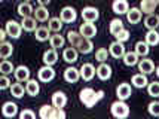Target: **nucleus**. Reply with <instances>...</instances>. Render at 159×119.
<instances>
[{
  "mask_svg": "<svg viewBox=\"0 0 159 119\" xmlns=\"http://www.w3.org/2000/svg\"><path fill=\"white\" fill-rule=\"evenodd\" d=\"M103 95H104L103 91H95L92 88H83L80 94H79V98L86 107H94L103 98Z\"/></svg>",
  "mask_w": 159,
  "mask_h": 119,
  "instance_id": "f257e3e1",
  "label": "nucleus"
},
{
  "mask_svg": "<svg viewBox=\"0 0 159 119\" xmlns=\"http://www.w3.org/2000/svg\"><path fill=\"white\" fill-rule=\"evenodd\" d=\"M110 110H111V115H113L115 118H126V116L129 115V107L125 103V100L115 101V103L111 104Z\"/></svg>",
  "mask_w": 159,
  "mask_h": 119,
  "instance_id": "f03ea898",
  "label": "nucleus"
},
{
  "mask_svg": "<svg viewBox=\"0 0 159 119\" xmlns=\"http://www.w3.org/2000/svg\"><path fill=\"white\" fill-rule=\"evenodd\" d=\"M6 31H7V36H11L12 39H18L21 36V30H22V25H21V22H16L14 20H11V21L6 22Z\"/></svg>",
  "mask_w": 159,
  "mask_h": 119,
  "instance_id": "7ed1b4c3",
  "label": "nucleus"
},
{
  "mask_svg": "<svg viewBox=\"0 0 159 119\" xmlns=\"http://www.w3.org/2000/svg\"><path fill=\"white\" fill-rule=\"evenodd\" d=\"M37 76H39V80H42V82H49V80H52L55 77V70L52 69V66H46L45 64L42 69H39Z\"/></svg>",
  "mask_w": 159,
  "mask_h": 119,
  "instance_id": "20e7f679",
  "label": "nucleus"
},
{
  "mask_svg": "<svg viewBox=\"0 0 159 119\" xmlns=\"http://www.w3.org/2000/svg\"><path fill=\"white\" fill-rule=\"evenodd\" d=\"M82 18H83V21L95 22L98 18H100L98 9H97V7H92V6L83 7V11H82Z\"/></svg>",
  "mask_w": 159,
  "mask_h": 119,
  "instance_id": "39448f33",
  "label": "nucleus"
},
{
  "mask_svg": "<svg viewBox=\"0 0 159 119\" xmlns=\"http://www.w3.org/2000/svg\"><path fill=\"white\" fill-rule=\"evenodd\" d=\"M79 33L83 36V37H88V39H92L94 36L97 34V27L94 25V22H88L85 21L79 28Z\"/></svg>",
  "mask_w": 159,
  "mask_h": 119,
  "instance_id": "423d86ee",
  "label": "nucleus"
},
{
  "mask_svg": "<svg viewBox=\"0 0 159 119\" xmlns=\"http://www.w3.org/2000/svg\"><path fill=\"white\" fill-rule=\"evenodd\" d=\"M95 73H97V69L91 63L82 64V67H80V77H82L83 80H86V82L91 80L92 77L95 76Z\"/></svg>",
  "mask_w": 159,
  "mask_h": 119,
  "instance_id": "0eeeda50",
  "label": "nucleus"
},
{
  "mask_svg": "<svg viewBox=\"0 0 159 119\" xmlns=\"http://www.w3.org/2000/svg\"><path fill=\"white\" fill-rule=\"evenodd\" d=\"M60 18H61L64 22H75L77 18V14L75 11V7L71 6H66L61 9V14H60Z\"/></svg>",
  "mask_w": 159,
  "mask_h": 119,
  "instance_id": "6e6552de",
  "label": "nucleus"
},
{
  "mask_svg": "<svg viewBox=\"0 0 159 119\" xmlns=\"http://www.w3.org/2000/svg\"><path fill=\"white\" fill-rule=\"evenodd\" d=\"M116 95H118L119 100H126V98H129L132 95V88L129 84H126V82H124V84H120L116 88Z\"/></svg>",
  "mask_w": 159,
  "mask_h": 119,
  "instance_id": "1a4fd4ad",
  "label": "nucleus"
},
{
  "mask_svg": "<svg viewBox=\"0 0 159 119\" xmlns=\"http://www.w3.org/2000/svg\"><path fill=\"white\" fill-rule=\"evenodd\" d=\"M75 48H76L80 54H89V52H92V49H94V45L91 42V39L82 36V39L79 40V43H77Z\"/></svg>",
  "mask_w": 159,
  "mask_h": 119,
  "instance_id": "9d476101",
  "label": "nucleus"
},
{
  "mask_svg": "<svg viewBox=\"0 0 159 119\" xmlns=\"http://www.w3.org/2000/svg\"><path fill=\"white\" fill-rule=\"evenodd\" d=\"M109 52H110V55L115 57V58H122V57L125 55V46H124V43L119 42V40L113 42L110 45V48H109Z\"/></svg>",
  "mask_w": 159,
  "mask_h": 119,
  "instance_id": "9b49d317",
  "label": "nucleus"
},
{
  "mask_svg": "<svg viewBox=\"0 0 159 119\" xmlns=\"http://www.w3.org/2000/svg\"><path fill=\"white\" fill-rule=\"evenodd\" d=\"M113 12L118 15H124L129 11V5L126 0H113V5H111Z\"/></svg>",
  "mask_w": 159,
  "mask_h": 119,
  "instance_id": "f8f14e48",
  "label": "nucleus"
},
{
  "mask_svg": "<svg viewBox=\"0 0 159 119\" xmlns=\"http://www.w3.org/2000/svg\"><path fill=\"white\" fill-rule=\"evenodd\" d=\"M2 113H3V116H6V118H14L18 115V106L12 103V101H6L3 107H2Z\"/></svg>",
  "mask_w": 159,
  "mask_h": 119,
  "instance_id": "ddd939ff",
  "label": "nucleus"
},
{
  "mask_svg": "<svg viewBox=\"0 0 159 119\" xmlns=\"http://www.w3.org/2000/svg\"><path fill=\"white\" fill-rule=\"evenodd\" d=\"M64 79L70 82V84H75L80 79V70H77L76 67H69L64 70Z\"/></svg>",
  "mask_w": 159,
  "mask_h": 119,
  "instance_id": "4468645a",
  "label": "nucleus"
},
{
  "mask_svg": "<svg viewBox=\"0 0 159 119\" xmlns=\"http://www.w3.org/2000/svg\"><path fill=\"white\" fill-rule=\"evenodd\" d=\"M14 75L18 82H27L28 79H30V70H28V67H25V66H18L15 69Z\"/></svg>",
  "mask_w": 159,
  "mask_h": 119,
  "instance_id": "2eb2a0df",
  "label": "nucleus"
},
{
  "mask_svg": "<svg viewBox=\"0 0 159 119\" xmlns=\"http://www.w3.org/2000/svg\"><path fill=\"white\" fill-rule=\"evenodd\" d=\"M141 16H143V12H141V9H139V7H131V9L126 12V20H128L129 24H137V22H140Z\"/></svg>",
  "mask_w": 159,
  "mask_h": 119,
  "instance_id": "dca6fc26",
  "label": "nucleus"
},
{
  "mask_svg": "<svg viewBox=\"0 0 159 119\" xmlns=\"http://www.w3.org/2000/svg\"><path fill=\"white\" fill-rule=\"evenodd\" d=\"M97 76L101 79V80H107L111 77V67L109 64L106 63H101L100 66L97 67Z\"/></svg>",
  "mask_w": 159,
  "mask_h": 119,
  "instance_id": "f3484780",
  "label": "nucleus"
},
{
  "mask_svg": "<svg viewBox=\"0 0 159 119\" xmlns=\"http://www.w3.org/2000/svg\"><path fill=\"white\" fill-rule=\"evenodd\" d=\"M139 70L144 75H150L155 70V64H153L152 60L149 58H144V60H140L139 61Z\"/></svg>",
  "mask_w": 159,
  "mask_h": 119,
  "instance_id": "a211bd4d",
  "label": "nucleus"
},
{
  "mask_svg": "<svg viewBox=\"0 0 159 119\" xmlns=\"http://www.w3.org/2000/svg\"><path fill=\"white\" fill-rule=\"evenodd\" d=\"M77 51L75 46H70V48H66L64 49V52H62V58H64V61H67V63H76L77 61Z\"/></svg>",
  "mask_w": 159,
  "mask_h": 119,
  "instance_id": "6ab92c4d",
  "label": "nucleus"
},
{
  "mask_svg": "<svg viewBox=\"0 0 159 119\" xmlns=\"http://www.w3.org/2000/svg\"><path fill=\"white\" fill-rule=\"evenodd\" d=\"M52 104L55 106V107H60L62 109L64 106L67 104V95L61 91H57L54 92V95H52Z\"/></svg>",
  "mask_w": 159,
  "mask_h": 119,
  "instance_id": "aec40b11",
  "label": "nucleus"
},
{
  "mask_svg": "<svg viewBox=\"0 0 159 119\" xmlns=\"http://www.w3.org/2000/svg\"><path fill=\"white\" fill-rule=\"evenodd\" d=\"M25 91H27L28 95L31 97H36L39 92H40V86H39V82L36 79H28L27 85H25Z\"/></svg>",
  "mask_w": 159,
  "mask_h": 119,
  "instance_id": "412c9836",
  "label": "nucleus"
},
{
  "mask_svg": "<svg viewBox=\"0 0 159 119\" xmlns=\"http://www.w3.org/2000/svg\"><path fill=\"white\" fill-rule=\"evenodd\" d=\"M57 60H58V54H57V49H48V51H45V54H43V63L46 64V66H54L57 63Z\"/></svg>",
  "mask_w": 159,
  "mask_h": 119,
  "instance_id": "4be33fe9",
  "label": "nucleus"
},
{
  "mask_svg": "<svg viewBox=\"0 0 159 119\" xmlns=\"http://www.w3.org/2000/svg\"><path fill=\"white\" fill-rule=\"evenodd\" d=\"M139 54L134 51V52H125V55L122 57L124 58V64L125 66H128V67H132V66H135V64H139Z\"/></svg>",
  "mask_w": 159,
  "mask_h": 119,
  "instance_id": "5701e85b",
  "label": "nucleus"
},
{
  "mask_svg": "<svg viewBox=\"0 0 159 119\" xmlns=\"http://www.w3.org/2000/svg\"><path fill=\"white\" fill-rule=\"evenodd\" d=\"M34 34L39 42H46L48 39H51V30H49V27H39L36 28Z\"/></svg>",
  "mask_w": 159,
  "mask_h": 119,
  "instance_id": "b1692460",
  "label": "nucleus"
},
{
  "mask_svg": "<svg viewBox=\"0 0 159 119\" xmlns=\"http://www.w3.org/2000/svg\"><path fill=\"white\" fill-rule=\"evenodd\" d=\"M34 18L40 22L49 21V12H48V9H46V6H40V5H39V7H36Z\"/></svg>",
  "mask_w": 159,
  "mask_h": 119,
  "instance_id": "393cba45",
  "label": "nucleus"
},
{
  "mask_svg": "<svg viewBox=\"0 0 159 119\" xmlns=\"http://www.w3.org/2000/svg\"><path fill=\"white\" fill-rule=\"evenodd\" d=\"M131 84L135 86V88H144L147 86V77H146L144 73H139V75H134L131 79Z\"/></svg>",
  "mask_w": 159,
  "mask_h": 119,
  "instance_id": "a878e982",
  "label": "nucleus"
},
{
  "mask_svg": "<svg viewBox=\"0 0 159 119\" xmlns=\"http://www.w3.org/2000/svg\"><path fill=\"white\" fill-rule=\"evenodd\" d=\"M62 20L61 18H58V16H54V18H49L48 21V27L51 31H54V33H60L62 28Z\"/></svg>",
  "mask_w": 159,
  "mask_h": 119,
  "instance_id": "bb28decb",
  "label": "nucleus"
},
{
  "mask_svg": "<svg viewBox=\"0 0 159 119\" xmlns=\"http://www.w3.org/2000/svg\"><path fill=\"white\" fill-rule=\"evenodd\" d=\"M36 18H31V16H24L22 21H21V25H22V30L25 31H36Z\"/></svg>",
  "mask_w": 159,
  "mask_h": 119,
  "instance_id": "cd10ccee",
  "label": "nucleus"
},
{
  "mask_svg": "<svg viewBox=\"0 0 159 119\" xmlns=\"http://www.w3.org/2000/svg\"><path fill=\"white\" fill-rule=\"evenodd\" d=\"M144 25L149 30H156V27L159 25V16L155 14H149L144 20Z\"/></svg>",
  "mask_w": 159,
  "mask_h": 119,
  "instance_id": "c85d7f7f",
  "label": "nucleus"
},
{
  "mask_svg": "<svg viewBox=\"0 0 159 119\" xmlns=\"http://www.w3.org/2000/svg\"><path fill=\"white\" fill-rule=\"evenodd\" d=\"M12 52H14V46H12V43L9 42H2V45H0V55H2V58L3 60H6V58H9V57L12 55Z\"/></svg>",
  "mask_w": 159,
  "mask_h": 119,
  "instance_id": "c756f323",
  "label": "nucleus"
},
{
  "mask_svg": "<svg viewBox=\"0 0 159 119\" xmlns=\"http://www.w3.org/2000/svg\"><path fill=\"white\" fill-rule=\"evenodd\" d=\"M18 14L22 18L24 16H31V14H34V9H33V6L28 2H24V3H21L20 6H18Z\"/></svg>",
  "mask_w": 159,
  "mask_h": 119,
  "instance_id": "7c9ffc66",
  "label": "nucleus"
},
{
  "mask_svg": "<svg viewBox=\"0 0 159 119\" xmlns=\"http://www.w3.org/2000/svg\"><path fill=\"white\" fill-rule=\"evenodd\" d=\"M155 7H156V3L152 0H141V3H140V9L143 14H153Z\"/></svg>",
  "mask_w": 159,
  "mask_h": 119,
  "instance_id": "2f4dec72",
  "label": "nucleus"
},
{
  "mask_svg": "<svg viewBox=\"0 0 159 119\" xmlns=\"http://www.w3.org/2000/svg\"><path fill=\"white\" fill-rule=\"evenodd\" d=\"M64 37H62L60 33H55L54 36H51V39H49V43H51V48L54 49H58V48H62L64 46Z\"/></svg>",
  "mask_w": 159,
  "mask_h": 119,
  "instance_id": "473e14b6",
  "label": "nucleus"
},
{
  "mask_svg": "<svg viewBox=\"0 0 159 119\" xmlns=\"http://www.w3.org/2000/svg\"><path fill=\"white\" fill-rule=\"evenodd\" d=\"M146 42L149 43V46H156L159 43V33L156 30H149L146 34Z\"/></svg>",
  "mask_w": 159,
  "mask_h": 119,
  "instance_id": "72a5a7b5",
  "label": "nucleus"
},
{
  "mask_svg": "<svg viewBox=\"0 0 159 119\" xmlns=\"http://www.w3.org/2000/svg\"><path fill=\"white\" fill-rule=\"evenodd\" d=\"M149 51H150V49H149V43L146 42V40L144 42L140 40V42L135 43V52H137L140 57H146L149 54Z\"/></svg>",
  "mask_w": 159,
  "mask_h": 119,
  "instance_id": "f704fd0d",
  "label": "nucleus"
},
{
  "mask_svg": "<svg viewBox=\"0 0 159 119\" xmlns=\"http://www.w3.org/2000/svg\"><path fill=\"white\" fill-rule=\"evenodd\" d=\"M9 89H11V94H12L15 98H21L22 95H24V92H27L25 91V88H24L21 84H12Z\"/></svg>",
  "mask_w": 159,
  "mask_h": 119,
  "instance_id": "c9c22d12",
  "label": "nucleus"
},
{
  "mask_svg": "<svg viewBox=\"0 0 159 119\" xmlns=\"http://www.w3.org/2000/svg\"><path fill=\"white\" fill-rule=\"evenodd\" d=\"M52 112H54V104L49 106V104H45L40 107V110H39V116L42 119H51L52 118Z\"/></svg>",
  "mask_w": 159,
  "mask_h": 119,
  "instance_id": "e433bc0d",
  "label": "nucleus"
},
{
  "mask_svg": "<svg viewBox=\"0 0 159 119\" xmlns=\"http://www.w3.org/2000/svg\"><path fill=\"white\" fill-rule=\"evenodd\" d=\"M0 71H2V75H11L12 71H15L14 64L11 61H7V60H3L2 64H0Z\"/></svg>",
  "mask_w": 159,
  "mask_h": 119,
  "instance_id": "4c0bfd02",
  "label": "nucleus"
},
{
  "mask_svg": "<svg viewBox=\"0 0 159 119\" xmlns=\"http://www.w3.org/2000/svg\"><path fill=\"white\" fill-rule=\"evenodd\" d=\"M120 30H124V24H122V21L120 20H111L110 21V33L113 36H116L120 31Z\"/></svg>",
  "mask_w": 159,
  "mask_h": 119,
  "instance_id": "58836bf2",
  "label": "nucleus"
},
{
  "mask_svg": "<svg viewBox=\"0 0 159 119\" xmlns=\"http://www.w3.org/2000/svg\"><path fill=\"white\" fill-rule=\"evenodd\" d=\"M80 39H82V34H80L79 31H69V33H67V40L70 42L71 46H76Z\"/></svg>",
  "mask_w": 159,
  "mask_h": 119,
  "instance_id": "ea45409f",
  "label": "nucleus"
},
{
  "mask_svg": "<svg viewBox=\"0 0 159 119\" xmlns=\"http://www.w3.org/2000/svg\"><path fill=\"white\" fill-rule=\"evenodd\" d=\"M147 92H149V95H152L153 98L159 97V82H152V84L147 85Z\"/></svg>",
  "mask_w": 159,
  "mask_h": 119,
  "instance_id": "a19ab883",
  "label": "nucleus"
},
{
  "mask_svg": "<svg viewBox=\"0 0 159 119\" xmlns=\"http://www.w3.org/2000/svg\"><path fill=\"white\" fill-rule=\"evenodd\" d=\"M109 51L107 49H104V48H101V49H98L97 52H95V60H97L98 63H104L107 58H109Z\"/></svg>",
  "mask_w": 159,
  "mask_h": 119,
  "instance_id": "79ce46f5",
  "label": "nucleus"
},
{
  "mask_svg": "<svg viewBox=\"0 0 159 119\" xmlns=\"http://www.w3.org/2000/svg\"><path fill=\"white\" fill-rule=\"evenodd\" d=\"M147 110H149V113L152 115V116H159V101H152V103H149V106H147Z\"/></svg>",
  "mask_w": 159,
  "mask_h": 119,
  "instance_id": "37998d69",
  "label": "nucleus"
},
{
  "mask_svg": "<svg viewBox=\"0 0 159 119\" xmlns=\"http://www.w3.org/2000/svg\"><path fill=\"white\" fill-rule=\"evenodd\" d=\"M115 37H116V40H119V42L125 43L126 40H128V39H129V31L124 28V30H120V31H119V33L115 36Z\"/></svg>",
  "mask_w": 159,
  "mask_h": 119,
  "instance_id": "c03bdc74",
  "label": "nucleus"
},
{
  "mask_svg": "<svg viewBox=\"0 0 159 119\" xmlns=\"http://www.w3.org/2000/svg\"><path fill=\"white\" fill-rule=\"evenodd\" d=\"M66 118V112L60 109V107H55L54 106V112H52V118L51 119H64Z\"/></svg>",
  "mask_w": 159,
  "mask_h": 119,
  "instance_id": "a18cd8bd",
  "label": "nucleus"
},
{
  "mask_svg": "<svg viewBox=\"0 0 159 119\" xmlns=\"http://www.w3.org/2000/svg\"><path fill=\"white\" fill-rule=\"evenodd\" d=\"M11 80H9V77L7 75H3V76L0 77V89H7V88H11Z\"/></svg>",
  "mask_w": 159,
  "mask_h": 119,
  "instance_id": "49530a36",
  "label": "nucleus"
},
{
  "mask_svg": "<svg viewBox=\"0 0 159 119\" xmlns=\"http://www.w3.org/2000/svg\"><path fill=\"white\" fill-rule=\"evenodd\" d=\"M20 118L21 119H34L36 118V113L33 112V110H28V109H25V110H22V112L20 113Z\"/></svg>",
  "mask_w": 159,
  "mask_h": 119,
  "instance_id": "de8ad7c7",
  "label": "nucleus"
},
{
  "mask_svg": "<svg viewBox=\"0 0 159 119\" xmlns=\"http://www.w3.org/2000/svg\"><path fill=\"white\" fill-rule=\"evenodd\" d=\"M6 36H7L6 28H3V30L0 31V40H2V42H5V39H6Z\"/></svg>",
  "mask_w": 159,
  "mask_h": 119,
  "instance_id": "09e8293b",
  "label": "nucleus"
},
{
  "mask_svg": "<svg viewBox=\"0 0 159 119\" xmlns=\"http://www.w3.org/2000/svg\"><path fill=\"white\" fill-rule=\"evenodd\" d=\"M37 3H39L40 6H48L49 3H51V0H37Z\"/></svg>",
  "mask_w": 159,
  "mask_h": 119,
  "instance_id": "8fccbe9b",
  "label": "nucleus"
},
{
  "mask_svg": "<svg viewBox=\"0 0 159 119\" xmlns=\"http://www.w3.org/2000/svg\"><path fill=\"white\" fill-rule=\"evenodd\" d=\"M156 76L159 77V66H158V67H156Z\"/></svg>",
  "mask_w": 159,
  "mask_h": 119,
  "instance_id": "3c124183",
  "label": "nucleus"
},
{
  "mask_svg": "<svg viewBox=\"0 0 159 119\" xmlns=\"http://www.w3.org/2000/svg\"><path fill=\"white\" fill-rule=\"evenodd\" d=\"M152 2H155V3H156V5H158V3H159V0H152Z\"/></svg>",
  "mask_w": 159,
  "mask_h": 119,
  "instance_id": "603ef678",
  "label": "nucleus"
},
{
  "mask_svg": "<svg viewBox=\"0 0 159 119\" xmlns=\"http://www.w3.org/2000/svg\"><path fill=\"white\" fill-rule=\"evenodd\" d=\"M25 2H30V0H25Z\"/></svg>",
  "mask_w": 159,
  "mask_h": 119,
  "instance_id": "864d4df0",
  "label": "nucleus"
}]
</instances>
